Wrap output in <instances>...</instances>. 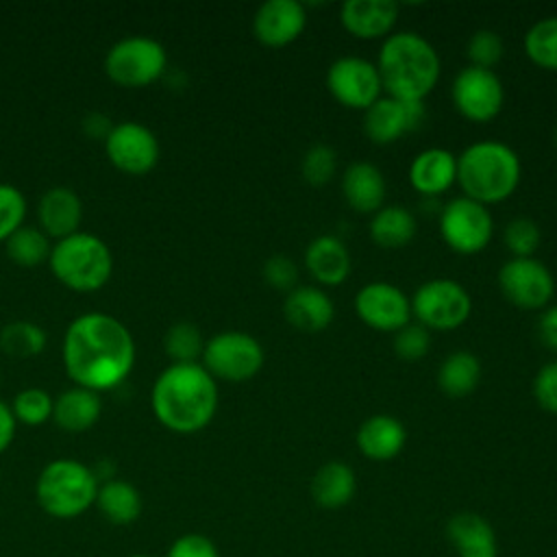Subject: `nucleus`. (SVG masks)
<instances>
[{
    "label": "nucleus",
    "mask_w": 557,
    "mask_h": 557,
    "mask_svg": "<svg viewBox=\"0 0 557 557\" xmlns=\"http://www.w3.org/2000/svg\"><path fill=\"white\" fill-rule=\"evenodd\" d=\"M135 339L126 324L104 311L76 315L61 342V359L74 385L107 392L117 387L133 370Z\"/></svg>",
    "instance_id": "obj_1"
},
{
    "label": "nucleus",
    "mask_w": 557,
    "mask_h": 557,
    "mask_svg": "<svg viewBox=\"0 0 557 557\" xmlns=\"http://www.w3.org/2000/svg\"><path fill=\"white\" fill-rule=\"evenodd\" d=\"M154 418L170 431H202L218 411V383L200 361L165 366L150 387Z\"/></svg>",
    "instance_id": "obj_2"
},
{
    "label": "nucleus",
    "mask_w": 557,
    "mask_h": 557,
    "mask_svg": "<svg viewBox=\"0 0 557 557\" xmlns=\"http://www.w3.org/2000/svg\"><path fill=\"white\" fill-rule=\"evenodd\" d=\"M376 70L385 96L424 100L440 81L442 61L426 37L416 30H398L383 39Z\"/></svg>",
    "instance_id": "obj_3"
},
{
    "label": "nucleus",
    "mask_w": 557,
    "mask_h": 557,
    "mask_svg": "<svg viewBox=\"0 0 557 557\" xmlns=\"http://www.w3.org/2000/svg\"><path fill=\"white\" fill-rule=\"evenodd\" d=\"M522 178L518 152L498 139H481L457 154V185L463 196L496 205L516 194Z\"/></svg>",
    "instance_id": "obj_4"
},
{
    "label": "nucleus",
    "mask_w": 557,
    "mask_h": 557,
    "mask_svg": "<svg viewBox=\"0 0 557 557\" xmlns=\"http://www.w3.org/2000/svg\"><path fill=\"white\" fill-rule=\"evenodd\" d=\"M98 474L78 459L59 457L48 461L35 483V498L39 507L59 520L83 516L96 503Z\"/></svg>",
    "instance_id": "obj_5"
},
{
    "label": "nucleus",
    "mask_w": 557,
    "mask_h": 557,
    "mask_svg": "<svg viewBox=\"0 0 557 557\" xmlns=\"http://www.w3.org/2000/svg\"><path fill=\"white\" fill-rule=\"evenodd\" d=\"M48 265L65 287L74 292H94L109 281L113 272V255L102 237L76 231L52 242Z\"/></svg>",
    "instance_id": "obj_6"
},
{
    "label": "nucleus",
    "mask_w": 557,
    "mask_h": 557,
    "mask_svg": "<svg viewBox=\"0 0 557 557\" xmlns=\"http://www.w3.org/2000/svg\"><path fill=\"white\" fill-rule=\"evenodd\" d=\"M265 352L257 337L246 331H220L205 342L200 363L213 379L244 383L259 374Z\"/></svg>",
    "instance_id": "obj_7"
},
{
    "label": "nucleus",
    "mask_w": 557,
    "mask_h": 557,
    "mask_svg": "<svg viewBox=\"0 0 557 557\" xmlns=\"http://www.w3.org/2000/svg\"><path fill=\"white\" fill-rule=\"evenodd\" d=\"M168 65L161 41L148 35H126L104 54L107 76L122 87H144L154 83Z\"/></svg>",
    "instance_id": "obj_8"
},
{
    "label": "nucleus",
    "mask_w": 557,
    "mask_h": 557,
    "mask_svg": "<svg viewBox=\"0 0 557 557\" xmlns=\"http://www.w3.org/2000/svg\"><path fill=\"white\" fill-rule=\"evenodd\" d=\"M411 300V315L429 331H455L470 318L472 298L468 289L446 276L424 281Z\"/></svg>",
    "instance_id": "obj_9"
},
{
    "label": "nucleus",
    "mask_w": 557,
    "mask_h": 557,
    "mask_svg": "<svg viewBox=\"0 0 557 557\" xmlns=\"http://www.w3.org/2000/svg\"><path fill=\"white\" fill-rule=\"evenodd\" d=\"M442 242L457 255H476L494 237V218L490 209L468 196L448 200L437 220Z\"/></svg>",
    "instance_id": "obj_10"
},
{
    "label": "nucleus",
    "mask_w": 557,
    "mask_h": 557,
    "mask_svg": "<svg viewBox=\"0 0 557 557\" xmlns=\"http://www.w3.org/2000/svg\"><path fill=\"white\" fill-rule=\"evenodd\" d=\"M450 100L461 117L485 124L500 113L505 104V87L494 70L466 65L453 78Z\"/></svg>",
    "instance_id": "obj_11"
},
{
    "label": "nucleus",
    "mask_w": 557,
    "mask_h": 557,
    "mask_svg": "<svg viewBox=\"0 0 557 557\" xmlns=\"http://www.w3.org/2000/svg\"><path fill=\"white\" fill-rule=\"evenodd\" d=\"M326 89L335 102L352 111H366L383 96L376 63L355 54L339 57L329 65Z\"/></svg>",
    "instance_id": "obj_12"
},
{
    "label": "nucleus",
    "mask_w": 557,
    "mask_h": 557,
    "mask_svg": "<svg viewBox=\"0 0 557 557\" xmlns=\"http://www.w3.org/2000/svg\"><path fill=\"white\" fill-rule=\"evenodd\" d=\"M503 296L518 309L535 311L550 305L555 294L553 272L535 257H511L498 270Z\"/></svg>",
    "instance_id": "obj_13"
},
{
    "label": "nucleus",
    "mask_w": 557,
    "mask_h": 557,
    "mask_svg": "<svg viewBox=\"0 0 557 557\" xmlns=\"http://www.w3.org/2000/svg\"><path fill=\"white\" fill-rule=\"evenodd\" d=\"M109 161L126 174H146L159 161V139L154 131L141 122L124 120L111 126L104 137Z\"/></svg>",
    "instance_id": "obj_14"
},
{
    "label": "nucleus",
    "mask_w": 557,
    "mask_h": 557,
    "mask_svg": "<svg viewBox=\"0 0 557 557\" xmlns=\"http://www.w3.org/2000/svg\"><path fill=\"white\" fill-rule=\"evenodd\" d=\"M355 311L359 320L381 333H396L411 322V300L394 283H366L355 296Z\"/></svg>",
    "instance_id": "obj_15"
},
{
    "label": "nucleus",
    "mask_w": 557,
    "mask_h": 557,
    "mask_svg": "<svg viewBox=\"0 0 557 557\" xmlns=\"http://www.w3.org/2000/svg\"><path fill=\"white\" fill-rule=\"evenodd\" d=\"M426 117L424 100H398L381 96L363 111V133L376 146H389L413 133Z\"/></svg>",
    "instance_id": "obj_16"
},
{
    "label": "nucleus",
    "mask_w": 557,
    "mask_h": 557,
    "mask_svg": "<svg viewBox=\"0 0 557 557\" xmlns=\"http://www.w3.org/2000/svg\"><path fill=\"white\" fill-rule=\"evenodd\" d=\"M307 28V11L298 0H268L252 17V35L268 48L294 44Z\"/></svg>",
    "instance_id": "obj_17"
},
{
    "label": "nucleus",
    "mask_w": 557,
    "mask_h": 557,
    "mask_svg": "<svg viewBox=\"0 0 557 557\" xmlns=\"http://www.w3.org/2000/svg\"><path fill=\"white\" fill-rule=\"evenodd\" d=\"M339 22L357 39H385L398 22V2L348 0L339 9Z\"/></svg>",
    "instance_id": "obj_18"
},
{
    "label": "nucleus",
    "mask_w": 557,
    "mask_h": 557,
    "mask_svg": "<svg viewBox=\"0 0 557 557\" xmlns=\"http://www.w3.org/2000/svg\"><path fill=\"white\" fill-rule=\"evenodd\" d=\"M283 315L296 331L322 333L335 318V305L322 287L298 285L287 292L283 300Z\"/></svg>",
    "instance_id": "obj_19"
},
{
    "label": "nucleus",
    "mask_w": 557,
    "mask_h": 557,
    "mask_svg": "<svg viewBox=\"0 0 557 557\" xmlns=\"http://www.w3.org/2000/svg\"><path fill=\"white\" fill-rule=\"evenodd\" d=\"M407 174L418 194L426 198L442 196L457 183V154L437 146L424 148L411 159Z\"/></svg>",
    "instance_id": "obj_20"
},
{
    "label": "nucleus",
    "mask_w": 557,
    "mask_h": 557,
    "mask_svg": "<svg viewBox=\"0 0 557 557\" xmlns=\"http://www.w3.org/2000/svg\"><path fill=\"white\" fill-rule=\"evenodd\" d=\"M355 444L370 461H392L407 444V429L389 413H374L359 424Z\"/></svg>",
    "instance_id": "obj_21"
},
{
    "label": "nucleus",
    "mask_w": 557,
    "mask_h": 557,
    "mask_svg": "<svg viewBox=\"0 0 557 557\" xmlns=\"http://www.w3.org/2000/svg\"><path fill=\"white\" fill-rule=\"evenodd\" d=\"M37 218L39 228L57 242L78 231L83 220V200L72 187L54 185L41 194Z\"/></svg>",
    "instance_id": "obj_22"
},
{
    "label": "nucleus",
    "mask_w": 557,
    "mask_h": 557,
    "mask_svg": "<svg viewBox=\"0 0 557 557\" xmlns=\"http://www.w3.org/2000/svg\"><path fill=\"white\" fill-rule=\"evenodd\" d=\"M446 537L457 557H496L498 537L487 518L476 511H457L446 522Z\"/></svg>",
    "instance_id": "obj_23"
},
{
    "label": "nucleus",
    "mask_w": 557,
    "mask_h": 557,
    "mask_svg": "<svg viewBox=\"0 0 557 557\" xmlns=\"http://www.w3.org/2000/svg\"><path fill=\"white\" fill-rule=\"evenodd\" d=\"M305 268L322 287L339 285L350 274V252L335 235H318L305 248Z\"/></svg>",
    "instance_id": "obj_24"
},
{
    "label": "nucleus",
    "mask_w": 557,
    "mask_h": 557,
    "mask_svg": "<svg viewBox=\"0 0 557 557\" xmlns=\"http://www.w3.org/2000/svg\"><path fill=\"white\" fill-rule=\"evenodd\" d=\"M385 176L370 161H352L342 174V194L357 213L372 215L385 202Z\"/></svg>",
    "instance_id": "obj_25"
},
{
    "label": "nucleus",
    "mask_w": 557,
    "mask_h": 557,
    "mask_svg": "<svg viewBox=\"0 0 557 557\" xmlns=\"http://www.w3.org/2000/svg\"><path fill=\"white\" fill-rule=\"evenodd\" d=\"M309 492L320 509H342L355 498L357 474L346 461H326L315 470Z\"/></svg>",
    "instance_id": "obj_26"
},
{
    "label": "nucleus",
    "mask_w": 557,
    "mask_h": 557,
    "mask_svg": "<svg viewBox=\"0 0 557 557\" xmlns=\"http://www.w3.org/2000/svg\"><path fill=\"white\" fill-rule=\"evenodd\" d=\"M102 413V398L98 392L72 385L54 398L52 420L70 433H83L91 429Z\"/></svg>",
    "instance_id": "obj_27"
},
{
    "label": "nucleus",
    "mask_w": 557,
    "mask_h": 557,
    "mask_svg": "<svg viewBox=\"0 0 557 557\" xmlns=\"http://www.w3.org/2000/svg\"><path fill=\"white\" fill-rule=\"evenodd\" d=\"M94 507L104 520L117 527L133 524L141 516V494L126 479H107L98 485Z\"/></svg>",
    "instance_id": "obj_28"
},
{
    "label": "nucleus",
    "mask_w": 557,
    "mask_h": 557,
    "mask_svg": "<svg viewBox=\"0 0 557 557\" xmlns=\"http://www.w3.org/2000/svg\"><path fill=\"white\" fill-rule=\"evenodd\" d=\"M418 231L416 215L403 205H383L368 224L370 239L385 250L405 248Z\"/></svg>",
    "instance_id": "obj_29"
},
{
    "label": "nucleus",
    "mask_w": 557,
    "mask_h": 557,
    "mask_svg": "<svg viewBox=\"0 0 557 557\" xmlns=\"http://www.w3.org/2000/svg\"><path fill=\"white\" fill-rule=\"evenodd\" d=\"M437 387L450 398H463L479 387L481 359L470 350H455L437 368Z\"/></svg>",
    "instance_id": "obj_30"
},
{
    "label": "nucleus",
    "mask_w": 557,
    "mask_h": 557,
    "mask_svg": "<svg viewBox=\"0 0 557 557\" xmlns=\"http://www.w3.org/2000/svg\"><path fill=\"white\" fill-rule=\"evenodd\" d=\"M4 246L11 261L24 268H35L48 261L52 250V239L39 226L22 224L4 239Z\"/></svg>",
    "instance_id": "obj_31"
},
{
    "label": "nucleus",
    "mask_w": 557,
    "mask_h": 557,
    "mask_svg": "<svg viewBox=\"0 0 557 557\" xmlns=\"http://www.w3.org/2000/svg\"><path fill=\"white\" fill-rule=\"evenodd\" d=\"M527 59L548 72H557V15L537 20L522 39Z\"/></svg>",
    "instance_id": "obj_32"
},
{
    "label": "nucleus",
    "mask_w": 557,
    "mask_h": 557,
    "mask_svg": "<svg viewBox=\"0 0 557 557\" xmlns=\"http://www.w3.org/2000/svg\"><path fill=\"white\" fill-rule=\"evenodd\" d=\"M48 344L46 331L30 320H13L0 329V348L11 357H35Z\"/></svg>",
    "instance_id": "obj_33"
},
{
    "label": "nucleus",
    "mask_w": 557,
    "mask_h": 557,
    "mask_svg": "<svg viewBox=\"0 0 557 557\" xmlns=\"http://www.w3.org/2000/svg\"><path fill=\"white\" fill-rule=\"evenodd\" d=\"M205 337L200 329L194 322H176L165 331L163 346L172 363H191L200 361L202 348H205Z\"/></svg>",
    "instance_id": "obj_34"
},
{
    "label": "nucleus",
    "mask_w": 557,
    "mask_h": 557,
    "mask_svg": "<svg viewBox=\"0 0 557 557\" xmlns=\"http://www.w3.org/2000/svg\"><path fill=\"white\" fill-rule=\"evenodd\" d=\"M54 398L44 387H24L11 400V411L17 422L39 426L52 418Z\"/></svg>",
    "instance_id": "obj_35"
},
{
    "label": "nucleus",
    "mask_w": 557,
    "mask_h": 557,
    "mask_svg": "<svg viewBox=\"0 0 557 557\" xmlns=\"http://www.w3.org/2000/svg\"><path fill=\"white\" fill-rule=\"evenodd\" d=\"M335 172H337V152L329 144H313L305 150L300 159V174L309 185L322 187L333 181Z\"/></svg>",
    "instance_id": "obj_36"
},
{
    "label": "nucleus",
    "mask_w": 557,
    "mask_h": 557,
    "mask_svg": "<svg viewBox=\"0 0 557 557\" xmlns=\"http://www.w3.org/2000/svg\"><path fill=\"white\" fill-rule=\"evenodd\" d=\"M503 242L511 257H533L540 248L542 231L531 218H513L503 228Z\"/></svg>",
    "instance_id": "obj_37"
},
{
    "label": "nucleus",
    "mask_w": 557,
    "mask_h": 557,
    "mask_svg": "<svg viewBox=\"0 0 557 557\" xmlns=\"http://www.w3.org/2000/svg\"><path fill=\"white\" fill-rule=\"evenodd\" d=\"M466 52H468L470 65L492 70L494 65L500 63V59L505 54V44L496 30L479 28L470 35Z\"/></svg>",
    "instance_id": "obj_38"
},
{
    "label": "nucleus",
    "mask_w": 557,
    "mask_h": 557,
    "mask_svg": "<svg viewBox=\"0 0 557 557\" xmlns=\"http://www.w3.org/2000/svg\"><path fill=\"white\" fill-rule=\"evenodd\" d=\"M431 348V331L418 322H409L394 333V352L403 361H420Z\"/></svg>",
    "instance_id": "obj_39"
},
{
    "label": "nucleus",
    "mask_w": 557,
    "mask_h": 557,
    "mask_svg": "<svg viewBox=\"0 0 557 557\" xmlns=\"http://www.w3.org/2000/svg\"><path fill=\"white\" fill-rule=\"evenodd\" d=\"M26 198L20 187L0 183V242H4L15 228L24 224Z\"/></svg>",
    "instance_id": "obj_40"
},
{
    "label": "nucleus",
    "mask_w": 557,
    "mask_h": 557,
    "mask_svg": "<svg viewBox=\"0 0 557 557\" xmlns=\"http://www.w3.org/2000/svg\"><path fill=\"white\" fill-rule=\"evenodd\" d=\"M261 274H263V281L278 292H292L298 281V268H296L294 259L287 255L268 257L263 261Z\"/></svg>",
    "instance_id": "obj_41"
},
{
    "label": "nucleus",
    "mask_w": 557,
    "mask_h": 557,
    "mask_svg": "<svg viewBox=\"0 0 557 557\" xmlns=\"http://www.w3.org/2000/svg\"><path fill=\"white\" fill-rule=\"evenodd\" d=\"M165 557H220V550L211 537L189 531L170 544Z\"/></svg>",
    "instance_id": "obj_42"
},
{
    "label": "nucleus",
    "mask_w": 557,
    "mask_h": 557,
    "mask_svg": "<svg viewBox=\"0 0 557 557\" xmlns=\"http://www.w3.org/2000/svg\"><path fill=\"white\" fill-rule=\"evenodd\" d=\"M533 398L544 411L557 416V361H548L537 370L533 379Z\"/></svg>",
    "instance_id": "obj_43"
},
{
    "label": "nucleus",
    "mask_w": 557,
    "mask_h": 557,
    "mask_svg": "<svg viewBox=\"0 0 557 557\" xmlns=\"http://www.w3.org/2000/svg\"><path fill=\"white\" fill-rule=\"evenodd\" d=\"M537 333L546 348L557 350V305H548L542 309L537 320Z\"/></svg>",
    "instance_id": "obj_44"
},
{
    "label": "nucleus",
    "mask_w": 557,
    "mask_h": 557,
    "mask_svg": "<svg viewBox=\"0 0 557 557\" xmlns=\"http://www.w3.org/2000/svg\"><path fill=\"white\" fill-rule=\"evenodd\" d=\"M15 429H17V420L11 411V405L0 400V455L11 446L15 437Z\"/></svg>",
    "instance_id": "obj_45"
},
{
    "label": "nucleus",
    "mask_w": 557,
    "mask_h": 557,
    "mask_svg": "<svg viewBox=\"0 0 557 557\" xmlns=\"http://www.w3.org/2000/svg\"><path fill=\"white\" fill-rule=\"evenodd\" d=\"M83 126H85V131H87L89 135L104 139L113 124H111V120H109L107 115H102V113H89V115L83 120Z\"/></svg>",
    "instance_id": "obj_46"
},
{
    "label": "nucleus",
    "mask_w": 557,
    "mask_h": 557,
    "mask_svg": "<svg viewBox=\"0 0 557 557\" xmlns=\"http://www.w3.org/2000/svg\"><path fill=\"white\" fill-rule=\"evenodd\" d=\"M126 557H152V555H146V553H135V555H126Z\"/></svg>",
    "instance_id": "obj_47"
},
{
    "label": "nucleus",
    "mask_w": 557,
    "mask_h": 557,
    "mask_svg": "<svg viewBox=\"0 0 557 557\" xmlns=\"http://www.w3.org/2000/svg\"><path fill=\"white\" fill-rule=\"evenodd\" d=\"M553 141H555V148H557V128H555V135H553Z\"/></svg>",
    "instance_id": "obj_48"
},
{
    "label": "nucleus",
    "mask_w": 557,
    "mask_h": 557,
    "mask_svg": "<svg viewBox=\"0 0 557 557\" xmlns=\"http://www.w3.org/2000/svg\"><path fill=\"white\" fill-rule=\"evenodd\" d=\"M0 381H2V374H0Z\"/></svg>",
    "instance_id": "obj_49"
}]
</instances>
